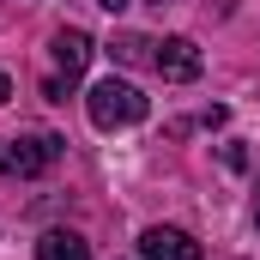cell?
I'll return each mask as SVG.
<instances>
[{
  "label": "cell",
  "mask_w": 260,
  "mask_h": 260,
  "mask_svg": "<svg viewBox=\"0 0 260 260\" xmlns=\"http://www.w3.org/2000/svg\"><path fill=\"white\" fill-rule=\"evenodd\" d=\"M151 67L170 85H188V79H200V49L188 37H164V43H151Z\"/></svg>",
  "instance_id": "3"
},
{
  "label": "cell",
  "mask_w": 260,
  "mask_h": 260,
  "mask_svg": "<svg viewBox=\"0 0 260 260\" xmlns=\"http://www.w3.org/2000/svg\"><path fill=\"white\" fill-rule=\"evenodd\" d=\"M254 224H260V188H254Z\"/></svg>",
  "instance_id": "10"
},
{
  "label": "cell",
  "mask_w": 260,
  "mask_h": 260,
  "mask_svg": "<svg viewBox=\"0 0 260 260\" xmlns=\"http://www.w3.org/2000/svg\"><path fill=\"white\" fill-rule=\"evenodd\" d=\"M97 6H103V12H121V6H133V0H97Z\"/></svg>",
  "instance_id": "8"
},
{
  "label": "cell",
  "mask_w": 260,
  "mask_h": 260,
  "mask_svg": "<svg viewBox=\"0 0 260 260\" xmlns=\"http://www.w3.org/2000/svg\"><path fill=\"white\" fill-rule=\"evenodd\" d=\"M139 254L145 260H206L200 242L188 236V230H176V224H151V230L139 236Z\"/></svg>",
  "instance_id": "4"
},
{
  "label": "cell",
  "mask_w": 260,
  "mask_h": 260,
  "mask_svg": "<svg viewBox=\"0 0 260 260\" xmlns=\"http://www.w3.org/2000/svg\"><path fill=\"white\" fill-rule=\"evenodd\" d=\"M6 97H12V79H6V73H0V103H6Z\"/></svg>",
  "instance_id": "9"
},
{
  "label": "cell",
  "mask_w": 260,
  "mask_h": 260,
  "mask_svg": "<svg viewBox=\"0 0 260 260\" xmlns=\"http://www.w3.org/2000/svg\"><path fill=\"white\" fill-rule=\"evenodd\" d=\"M49 55H55V67H61L67 79H79V73L91 67V55H97V43H91L85 30H73V24H67V30H55V43H49Z\"/></svg>",
  "instance_id": "5"
},
{
  "label": "cell",
  "mask_w": 260,
  "mask_h": 260,
  "mask_svg": "<svg viewBox=\"0 0 260 260\" xmlns=\"http://www.w3.org/2000/svg\"><path fill=\"white\" fill-rule=\"evenodd\" d=\"M37 260H91V242H85L79 230H43Z\"/></svg>",
  "instance_id": "6"
},
{
  "label": "cell",
  "mask_w": 260,
  "mask_h": 260,
  "mask_svg": "<svg viewBox=\"0 0 260 260\" xmlns=\"http://www.w3.org/2000/svg\"><path fill=\"white\" fill-rule=\"evenodd\" d=\"M145 97H139V85H127V79H97L91 85V97H85V115L97 121L103 133H115V127H139L145 121Z\"/></svg>",
  "instance_id": "1"
},
{
  "label": "cell",
  "mask_w": 260,
  "mask_h": 260,
  "mask_svg": "<svg viewBox=\"0 0 260 260\" xmlns=\"http://www.w3.org/2000/svg\"><path fill=\"white\" fill-rule=\"evenodd\" d=\"M61 151H67L61 133H18V139H0V170L12 182H30V176H49Z\"/></svg>",
  "instance_id": "2"
},
{
  "label": "cell",
  "mask_w": 260,
  "mask_h": 260,
  "mask_svg": "<svg viewBox=\"0 0 260 260\" xmlns=\"http://www.w3.org/2000/svg\"><path fill=\"white\" fill-rule=\"evenodd\" d=\"M115 61H151V43L145 37H115Z\"/></svg>",
  "instance_id": "7"
}]
</instances>
